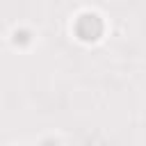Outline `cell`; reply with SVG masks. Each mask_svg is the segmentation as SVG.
Listing matches in <instances>:
<instances>
[{"label": "cell", "mask_w": 146, "mask_h": 146, "mask_svg": "<svg viewBox=\"0 0 146 146\" xmlns=\"http://www.w3.org/2000/svg\"><path fill=\"white\" fill-rule=\"evenodd\" d=\"M75 34L80 41H96L103 34V21L98 18V14H82L75 21Z\"/></svg>", "instance_id": "1"}, {"label": "cell", "mask_w": 146, "mask_h": 146, "mask_svg": "<svg viewBox=\"0 0 146 146\" xmlns=\"http://www.w3.org/2000/svg\"><path fill=\"white\" fill-rule=\"evenodd\" d=\"M14 41L16 43H27L30 41V32L27 30H16L14 32Z\"/></svg>", "instance_id": "2"}, {"label": "cell", "mask_w": 146, "mask_h": 146, "mask_svg": "<svg viewBox=\"0 0 146 146\" xmlns=\"http://www.w3.org/2000/svg\"><path fill=\"white\" fill-rule=\"evenodd\" d=\"M52 146H57V144H52Z\"/></svg>", "instance_id": "3"}]
</instances>
